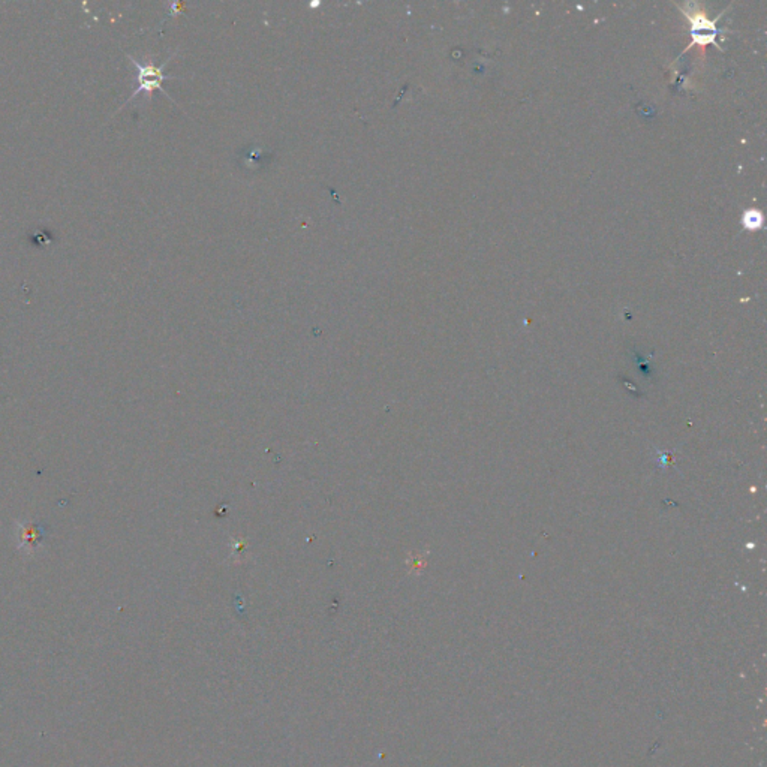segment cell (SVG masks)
I'll return each instance as SVG.
<instances>
[{
    "mask_svg": "<svg viewBox=\"0 0 767 767\" xmlns=\"http://www.w3.org/2000/svg\"><path fill=\"white\" fill-rule=\"evenodd\" d=\"M176 54V53H174ZM174 54H171L168 59H166L161 66H156L153 63H139L135 58H132L131 54H128V58L131 60V63L136 68V80H138V87L136 90L132 93V96L129 97V100L127 101V104H129L131 101H134L135 97L139 95V93H147V95H151L155 90H161L168 100H171L174 102L173 97L166 93L162 87V82L165 80H177V77H173V75H166L163 74V69L165 66L170 63V60L174 58Z\"/></svg>",
    "mask_w": 767,
    "mask_h": 767,
    "instance_id": "6da1fadb",
    "label": "cell"
},
{
    "mask_svg": "<svg viewBox=\"0 0 767 767\" xmlns=\"http://www.w3.org/2000/svg\"><path fill=\"white\" fill-rule=\"evenodd\" d=\"M692 11L685 5L682 6V11L692 23V38L694 44L706 45L712 44L717 38V26L715 21H709L702 11L697 9V5L692 4Z\"/></svg>",
    "mask_w": 767,
    "mask_h": 767,
    "instance_id": "7a4b0ae2",
    "label": "cell"
},
{
    "mask_svg": "<svg viewBox=\"0 0 767 767\" xmlns=\"http://www.w3.org/2000/svg\"><path fill=\"white\" fill-rule=\"evenodd\" d=\"M44 534L45 531L43 527H39L38 525H27V526H23V531H21V546L23 544H36V547L41 544V541H43L44 538Z\"/></svg>",
    "mask_w": 767,
    "mask_h": 767,
    "instance_id": "3957f363",
    "label": "cell"
},
{
    "mask_svg": "<svg viewBox=\"0 0 767 767\" xmlns=\"http://www.w3.org/2000/svg\"><path fill=\"white\" fill-rule=\"evenodd\" d=\"M742 224L748 228V230H758L763 224V215L757 210H751L748 213H745V216L742 218Z\"/></svg>",
    "mask_w": 767,
    "mask_h": 767,
    "instance_id": "277c9868",
    "label": "cell"
}]
</instances>
